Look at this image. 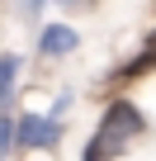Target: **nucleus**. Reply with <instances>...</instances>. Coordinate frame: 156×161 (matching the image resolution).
<instances>
[{
	"label": "nucleus",
	"instance_id": "1",
	"mask_svg": "<svg viewBox=\"0 0 156 161\" xmlns=\"http://www.w3.org/2000/svg\"><path fill=\"white\" fill-rule=\"evenodd\" d=\"M142 133H147L142 109H137L132 100H114V104L104 109V119H100V128H95V137H90V147H85L81 161H114V156H123L128 142H137Z\"/></svg>",
	"mask_w": 156,
	"mask_h": 161
},
{
	"label": "nucleus",
	"instance_id": "2",
	"mask_svg": "<svg viewBox=\"0 0 156 161\" xmlns=\"http://www.w3.org/2000/svg\"><path fill=\"white\" fill-rule=\"evenodd\" d=\"M19 142H24V147H57V142H62V114H52V119L24 114V119H19Z\"/></svg>",
	"mask_w": 156,
	"mask_h": 161
},
{
	"label": "nucleus",
	"instance_id": "3",
	"mask_svg": "<svg viewBox=\"0 0 156 161\" xmlns=\"http://www.w3.org/2000/svg\"><path fill=\"white\" fill-rule=\"evenodd\" d=\"M76 43H81V33L66 29V24H47L38 33V52L43 57H66V52H76Z\"/></svg>",
	"mask_w": 156,
	"mask_h": 161
},
{
	"label": "nucleus",
	"instance_id": "4",
	"mask_svg": "<svg viewBox=\"0 0 156 161\" xmlns=\"http://www.w3.org/2000/svg\"><path fill=\"white\" fill-rule=\"evenodd\" d=\"M151 66H156V33H151V38H147V47H142V52H137V57H132V62L118 71V80H128V76H142V71H151Z\"/></svg>",
	"mask_w": 156,
	"mask_h": 161
},
{
	"label": "nucleus",
	"instance_id": "5",
	"mask_svg": "<svg viewBox=\"0 0 156 161\" xmlns=\"http://www.w3.org/2000/svg\"><path fill=\"white\" fill-rule=\"evenodd\" d=\"M14 80H19V57L10 52L5 66H0V95H5V100H14Z\"/></svg>",
	"mask_w": 156,
	"mask_h": 161
},
{
	"label": "nucleus",
	"instance_id": "6",
	"mask_svg": "<svg viewBox=\"0 0 156 161\" xmlns=\"http://www.w3.org/2000/svg\"><path fill=\"white\" fill-rule=\"evenodd\" d=\"M43 5H47V0H29V10H33V14H38V10H43Z\"/></svg>",
	"mask_w": 156,
	"mask_h": 161
}]
</instances>
